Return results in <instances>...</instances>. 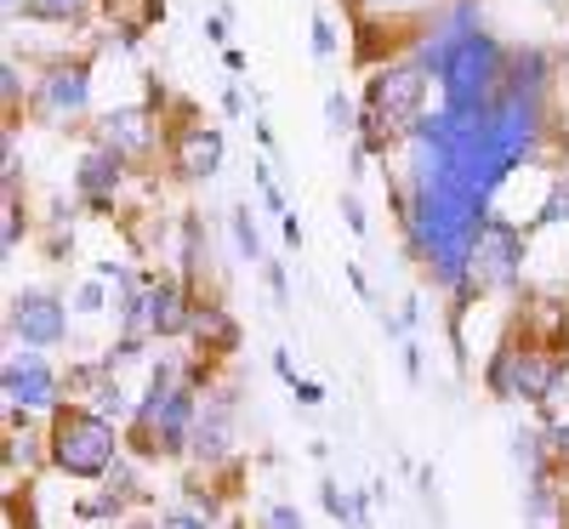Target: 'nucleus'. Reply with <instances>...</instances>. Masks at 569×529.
Instances as JSON below:
<instances>
[{
    "instance_id": "7ed1b4c3",
    "label": "nucleus",
    "mask_w": 569,
    "mask_h": 529,
    "mask_svg": "<svg viewBox=\"0 0 569 529\" xmlns=\"http://www.w3.org/2000/svg\"><path fill=\"white\" fill-rule=\"evenodd\" d=\"M188 421H194V405H188V393L177 388H160L149 405H142V450H182V439H194L188 432Z\"/></svg>"
},
{
    "instance_id": "a878e982",
    "label": "nucleus",
    "mask_w": 569,
    "mask_h": 529,
    "mask_svg": "<svg viewBox=\"0 0 569 529\" xmlns=\"http://www.w3.org/2000/svg\"><path fill=\"white\" fill-rule=\"evenodd\" d=\"M7 7H18V0H7Z\"/></svg>"
},
{
    "instance_id": "423d86ee",
    "label": "nucleus",
    "mask_w": 569,
    "mask_h": 529,
    "mask_svg": "<svg viewBox=\"0 0 569 529\" xmlns=\"http://www.w3.org/2000/svg\"><path fill=\"white\" fill-rule=\"evenodd\" d=\"M518 251H525L518 228L490 217V222L479 228V239H472V268H479L490 285H507V279H512V268H518Z\"/></svg>"
},
{
    "instance_id": "f03ea898",
    "label": "nucleus",
    "mask_w": 569,
    "mask_h": 529,
    "mask_svg": "<svg viewBox=\"0 0 569 529\" xmlns=\"http://www.w3.org/2000/svg\"><path fill=\"white\" fill-rule=\"evenodd\" d=\"M558 381H563V365H558V359H536V353H525V348L501 353L496 370H490V388L507 393V399H547Z\"/></svg>"
},
{
    "instance_id": "393cba45",
    "label": "nucleus",
    "mask_w": 569,
    "mask_h": 529,
    "mask_svg": "<svg viewBox=\"0 0 569 529\" xmlns=\"http://www.w3.org/2000/svg\"><path fill=\"white\" fill-rule=\"evenodd\" d=\"M382 7H410V0H382Z\"/></svg>"
},
{
    "instance_id": "b1692460",
    "label": "nucleus",
    "mask_w": 569,
    "mask_h": 529,
    "mask_svg": "<svg viewBox=\"0 0 569 529\" xmlns=\"http://www.w3.org/2000/svg\"><path fill=\"white\" fill-rule=\"evenodd\" d=\"M558 450H563V456H569V421H563V427H558Z\"/></svg>"
},
{
    "instance_id": "f8f14e48",
    "label": "nucleus",
    "mask_w": 569,
    "mask_h": 529,
    "mask_svg": "<svg viewBox=\"0 0 569 529\" xmlns=\"http://www.w3.org/2000/svg\"><path fill=\"white\" fill-rule=\"evenodd\" d=\"M194 336H200L206 348H217V353L240 348V325H233L222 308H200V313H194Z\"/></svg>"
},
{
    "instance_id": "4be33fe9",
    "label": "nucleus",
    "mask_w": 569,
    "mask_h": 529,
    "mask_svg": "<svg viewBox=\"0 0 569 529\" xmlns=\"http://www.w3.org/2000/svg\"><path fill=\"white\" fill-rule=\"evenodd\" d=\"M273 370H279V376L291 381V388H297V370H291V353H273Z\"/></svg>"
},
{
    "instance_id": "ddd939ff",
    "label": "nucleus",
    "mask_w": 569,
    "mask_h": 529,
    "mask_svg": "<svg viewBox=\"0 0 569 529\" xmlns=\"http://www.w3.org/2000/svg\"><path fill=\"white\" fill-rule=\"evenodd\" d=\"M114 177H120V154H91L86 166H80V188L91 200H103L109 188H114Z\"/></svg>"
},
{
    "instance_id": "f257e3e1",
    "label": "nucleus",
    "mask_w": 569,
    "mask_h": 529,
    "mask_svg": "<svg viewBox=\"0 0 569 529\" xmlns=\"http://www.w3.org/2000/svg\"><path fill=\"white\" fill-rule=\"evenodd\" d=\"M52 456L74 478H98L114 456V427L98 410H63L52 427Z\"/></svg>"
},
{
    "instance_id": "5701e85b",
    "label": "nucleus",
    "mask_w": 569,
    "mask_h": 529,
    "mask_svg": "<svg viewBox=\"0 0 569 529\" xmlns=\"http://www.w3.org/2000/svg\"><path fill=\"white\" fill-rule=\"evenodd\" d=\"M166 529H206V523H200V518H182V512H177V518H166Z\"/></svg>"
},
{
    "instance_id": "4468645a",
    "label": "nucleus",
    "mask_w": 569,
    "mask_h": 529,
    "mask_svg": "<svg viewBox=\"0 0 569 529\" xmlns=\"http://www.w3.org/2000/svg\"><path fill=\"white\" fill-rule=\"evenodd\" d=\"M233 239H240V257H246V262H262V233H257V222H251L246 206L233 211Z\"/></svg>"
},
{
    "instance_id": "20e7f679",
    "label": "nucleus",
    "mask_w": 569,
    "mask_h": 529,
    "mask_svg": "<svg viewBox=\"0 0 569 529\" xmlns=\"http://www.w3.org/2000/svg\"><path fill=\"white\" fill-rule=\"evenodd\" d=\"M63 330H69V313H63V302L40 297V291H29V297H12V336H18L23 348H58V342H63Z\"/></svg>"
},
{
    "instance_id": "39448f33",
    "label": "nucleus",
    "mask_w": 569,
    "mask_h": 529,
    "mask_svg": "<svg viewBox=\"0 0 569 529\" xmlns=\"http://www.w3.org/2000/svg\"><path fill=\"white\" fill-rule=\"evenodd\" d=\"M421 98H427V74L421 69H382L370 86V103H376V120H416L421 114Z\"/></svg>"
},
{
    "instance_id": "0eeeda50",
    "label": "nucleus",
    "mask_w": 569,
    "mask_h": 529,
    "mask_svg": "<svg viewBox=\"0 0 569 529\" xmlns=\"http://www.w3.org/2000/svg\"><path fill=\"white\" fill-rule=\"evenodd\" d=\"M52 388H58V376L46 370L40 353H12L7 359V399L12 405H46V399H52Z\"/></svg>"
},
{
    "instance_id": "412c9836",
    "label": "nucleus",
    "mask_w": 569,
    "mask_h": 529,
    "mask_svg": "<svg viewBox=\"0 0 569 529\" xmlns=\"http://www.w3.org/2000/svg\"><path fill=\"white\" fill-rule=\"evenodd\" d=\"M297 399H302V405H319L325 388H319V381H297Z\"/></svg>"
},
{
    "instance_id": "9b49d317",
    "label": "nucleus",
    "mask_w": 569,
    "mask_h": 529,
    "mask_svg": "<svg viewBox=\"0 0 569 529\" xmlns=\"http://www.w3.org/2000/svg\"><path fill=\"white\" fill-rule=\"evenodd\" d=\"M149 325H154L160 336H177L182 325H194V319H188V308H182V291H177V285H160V291L149 297Z\"/></svg>"
},
{
    "instance_id": "2eb2a0df",
    "label": "nucleus",
    "mask_w": 569,
    "mask_h": 529,
    "mask_svg": "<svg viewBox=\"0 0 569 529\" xmlns=\"http://www.w3.org/2000/svg\"><path fill=\"white\" fill-rule=\"evenodd\" d=\"M91 7V0H29V18H52V23H69Z\"/></svg>"
},
{
    "instance_id": "6ab92c4d",
    "label": "nucleus",
    "mask_w": 569,
    "mask_h": 529,
    "mask_svg": "<svg viewBox=\"0 0 569 529\" xmlns=\"http://www.w3.org/2000/svg\"><path fill=\"white\" fill-rule=\"evenodd\" d=\"M313 52H319V58H330V52H337V34H330V23H325V18L313 23Z\"/></svg>"
},
{
    "instance_id": "f3484780",
    "label": "nucleus",
    "mask_w": 569,
    "mask_h": 529,
    "mask_svg": "<svg viewBox=\"0 0 569 529\" xmlns=\"http://www.w3.org/2000/svg\"><path fill=\"white\" fill-rule=\"evenodd\" d=\"M325 114H330V131H348V126H353V109H348V98H342V91H330Z\"/></svg>"
},
{
    "instance_id": "a211bd4d",
    "label": "nucleus",
    "mask_w": 569,
    "mask_h": 529,
    "mask_svg": "<svg viewBox=\"0 0 569 529\" xmlns=\"http://www.w3.org/2000/svg\"><path fill=\"white\" fill-rule=\"evenodd\" d=\"M268 529H302V512L297 507H273L268 512Z\"/></svg>"
},
{
    "instance_id": "1a4fd4ad",
    "label": "nucleus",
    "mask_w": 569,
    "mask_h": 529,
    "mask_svg": "<svg viewBox=\"0 0 569 529\" xmlns=\"http://www.w3.org/2000/svg\"><path fill=\"white\" fill-rule=\"evenodd\" d=\"M86 91H91L86 69H58V74H46L40 103H46V114H74V109H86Z\"/></svg>"
},
{
    "instance_id": "dca6fc26",
    "label": "nucleus",
    "mask_w": 569,
    "mask_h": 529,
    "mask_svg": "<svg viewBox=\"0 0 569 529\" xmlns=\"http://www.w3.org/2000/svg\"><path fill=\"white\" fill-rule=\"evenodd\" d=\"M222 445H228V427H222V410H217L211 421L194 427V450H200V456H222Z\"/></svg>"
},
{
    "instance_id": "aec40b11",
    "label": "nucleus",
    "mask_w": 569,
    "mask_h": 529,
    "mask_svg": "<svg viewBox=\"0 0 569 529\" xmlns=\"http://www.w3.org/2000/svg\"><path fill=\"white\" fill-rule=\"evenodd\" d=\"M74 308H80V313H98V308H103V291H98V285H86Z\"/></svg>"
},
{
    "instance_id": "9d476101",
    "label": "nucleus",
    "mask_w": 569,
    "mask_h": 529,
    "mask_svg": "<svg viewBox=\"0 0 569 529\" xmlns=\"http://www.w3.org/2000/svg\"><path fill=\"white\" fill-rule=\"evenodd\" d=\"M103 142L114 154H137V149H149V114L142 109H120L103 120Z\"/></svg>"
},
{
    "instance_id": "6e6552de",
    "label": "nucleus",
    "mask_w": 569,
    "mask_h": 529,
    "mask_svg": "<svg viewBox=\"0 0 569 529\" xmlns=\"http://www.w3.org/2000/svg\"><path fill=\"white\" fill-rule=\"evenodd\" d=\"M177 166H182L188 177H211V171L222 166V137L206 131V126L182 131V142H177Z\"/></svg>"
}]
</instances>
